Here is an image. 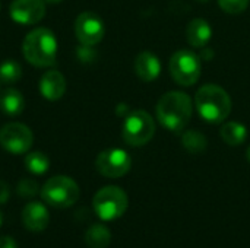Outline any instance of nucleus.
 <instances>
[{"label": "nucleus", "instance_id": "19", "mask_svg": "<svg viewBox=\"0 0 250 248\" xmlns=\"http://www.w3.org/2000/svg\"><path fill=\"white\" fill-rule=\"evenodd\" d=\"M182 145L183 148L189 152V153H202L205 152L207 146H208V140L205 137V134H202L199 130L192 129L183 133L182 136Z\"/></svg>", "mask_w": 250, "mask_h": 248}, {"label": "nucleus", "instance_id": "27", "mask_svg": "<svg viewBox=\"0 0 250 248\" xmlns=\"http://www.w3.org/2000/svg\"><path fill=\"white\" fill-rule=\"evenodd\" d=\"M44 3H47V4H56V3H60L62 0H42Z\"/></svg>", "mask_w": 250, "mask_h": 248}, {"label": "nucleus", "instance_id": "18", "mask_svg": "<svg viewBox=\"0 0 250 248\" xmlns=\"http://www.w3.org/2000/svg\"><path fill=\"white\" fill-rule=\"evenodd\" d=\"M220 134H221V139L227 145H230V146H239V145H242L246 140L248 130H246V127L242 123L229 121V123H226L221 127Z\"/></svg>", "mask_w": 250, "mask_h": 248}, {"label": "nucleus", "instance_id": "17", "mask_svg": "<svg viewBox=\"0 0 250 248\" xmlns=\"http://www.w3.org/2000/svg\"><path fill=\"white\" fill-rule=\"evenodd\" d=\"M85 243L89 248H107L111 243V232L101 224L91 225L85 232Z\"/></svg>", "mask_w": 250, "mask_h": 248}, {"label": "nucleus", "instance_id": "24", "mask_svg": "<svg viewBox=\"0 0 250 248\" xmlns=\"http://www.w3.org/2000/svg\"><path fill=\"white\" fill-rule=\"evenodd\" d=\"M76 56L82 63H89L95 58V51L92 50V45H79L76 48Z\"/></svg>", "mask_w": 250, "mask_h": 248}, {"label": "nucleus", "instance_id": "6", "mask_svg": "<svg viewBox=\"0 0 250 248\" xmlns=\"http://www.w3.org/2000/svg\"><path fill=\"white\" fill-rule=\"evenodd\" d=\"M154 133L155 121L146 111L135 110L126 115L122 127V136L127 145L144 146L154 137Z\"/></svg>", "mask_w": 250, "mask_h": 248}, {"label": "nucleus", "instance_id": "11", "mask_svg": "<svg viewBox=\"0 0 250 248\" xmlns=\"http://www.w3.org/2000/svg\"><path fill=\"white\" fill-rule=\"evenodd\" d=\"M45 15L42 0H13L10 4V18L21 25L38 23Z\"/></svg>", "mask_w": 250, "mask_h": 248}, {"label": "nucleus", "instance_id": "3", "mask_svg": "<svg viewBox=\"0 0 250 248\" xmlns=\"http://www.w3.org/2000/svg\"><path fill=\"white\" fill-rule=\"evenodd\" d=\"M196 108L201 117L212 124L223 123L231 111V99L229 94L218 85H204L195 96Z\"/></svg>", "mask_w": 250, "mask_h": 248}, {"label": "nucleus", "instance_id": "8", "mask_svg": "<svg viewBox=\"0 0 250 248\" xmlns=\"http://www.w3.org/2000/svg\"><path fill=\"white\" fill-rule=\"evenodd\" d=\"M32 142V132L22 123H9L0 130V145L9 153L22 155L31 149Z\"/></svg>", "mask_w": 250, "mask_h": 248}, {"label": "nucleus", "instance_id": "4", "mask_svg": "<svg viewBox=\"0 0 250 248\" xmlns=\"http://www.w3.org/2000/svg\"><path fill=\"white\" fill-rule=\"evenodd\" d=\"M41 199L51 208L66 209L73 206L79 196L81 190L76 181L66 175H56L45 181L41 187Z\"/></svg>", "mask_w": 250, "mask_h": 248}, {"label": "nucleus", "instance_id": "1", "mask_svg": "<svg viewBox=\"0 0 250 248\" xmlns=\"http://www.w3.org/2000/svg\"><path fill=\"white\" fill-rule=\"evenodd\" d=\"M155 113L164 129L180 133L192 118V99L180 91L167 92L160 98Z\"/></svg>", "mask_w": 250, "mask_h": 248}, {"label": "nucleus", "instance_id": "12", "mask_svg": "<svg viewBox=\"0 0 250 248\" xmlns=\"http://www.w3.org/2000/svg\"><path fill=\"white\" fill-rule=\"evenodd\" d=\"M50 213L41 202H31L22 210V224L31 232H41L48 227Z\"/></svg>", "mask_w": 250, "mask_h": 248}, {"label": "nucleus", "instance_id": "5", "mask_svg": "<svg viewBox=\"0 0 250 248\" xmlns=\"http://www.w3.org/2000/svg\"><path fill=\"white\" fill-rule=\"evenodd\" d=\"M129 199L125 190L116 186H107L100 189L92 200L97 216L103 221H116L122 218L127 209Z\"/></svg>", "mask_w": 250, "mask_h": 248}, {"label": "nucleus", "instance_id": "25", "mask_svg": "<svg viewBox=\"0 0 250 248\" xmlns=\"http://www.w3.org/2000/svg\"><path fill=\"white\" fill-rule=\"evenodd\" d=\"M9 197H10V189H9V186H7L6 181H1L0 180V203L1 205L6 203L9 200Z\"/></svg>", "mask_w": 250, "mask_h": 248}, {"label": "nucleus", "instance_id": "23", "mask_svg": "<svg viewBox=\"0 0 250 248\" xmlns=\"http://www.w3.org/2000/svg\"><path fill=\"white\" fill-rule=\"evenodd\" d=\"M16 191L21 197L23 199H31L34 196L38 194V184L34 181V180H29V178H25L22 181H19L18 187H16Z\"/></svg>", "mask_w": 250, "mask_h": 248}, {"label": "nucleus", "instance_id": "15", "mask_svg": "<svg viewBox=\"0 0 250 248\" xmlns=\"http://www.w3.org/2000/svg\"><path fill=\"white\" fill-rule=\"evenodd\" d=\"M212 37V28L208 20L202 18H196L189 22L186 29L188 42L195 48H204Z\"/></svg>", "mask_w": 250, "mask_h": 248}, {"label": "nucleus", "instance_id": "16", "mask_svg": "<svg viewBox=\"0 0 250 248\" xmlns=\"http://www.w3.org/2000/svg\"><path fill=\"white\" fill-rule=\"evenodd\" d=\"M25 101L19 91L16 89H7L0 96V108L6 115H19L23 111Z\"/></svg>", "mask_w": 250, "mask_h": 248}, {"label": "nucleus", "instance_id": "14", "mask_svg": "<svg viewBox=\"0 0 250 248\" xmlns=\"http://www.w3.org/2000/svg\"><path fill=\"white\" fill-rule=\"evenodd\" d=\"M135 72L138 77L144 82L155 80L161 73L160 58L151 51H142L141 54H138L135 60Z\"/></svg>", "mask_w": 250, "mask_h": 248}, {"label": "nucleus", "instance_id": "29", "mask_svg": "<svg viewBox=\"0 0 250 248\" xmlns=\"http://www.w3.org/2000/svg\"><path fill=\"white\" fill-rule=\"evenodd\" d=\"M246 156H248V161L250 162V146H249V149H248V153H246Z\"/></svg>", "mask_w": 250, "mask_h": 248}, {"label": "nucleus", "instance_id": "7", "mask_svg": "<svg viewBox=\"0 0 250 248\" xmlns=\"http://www.w3.org/2000/svg\"><path fill=\"white\" fill-rule=\"evenodd\" d=\"M201 57L190 50H179L170 58L171 77L182 86L195 85L201 76Z\"/></svg>", "mask_w": 250, "mask_h": 248}, {"label": "nucleus", "instance_id": "26", "mask_svg": "<svg viewBox=\"0 0 250 248\" xmlns=\"http://www.w3.org/2000/svg\"><path fill=\"white\" fill-rule=\"evenodd\" d=\"M0 248H18V244L12 237L3 235L0 237Z\"/></svg>", "mask_w": 250, "mask_h": 248}, {"label": "nucleus", "instance_id": "22", "mask_svg": "<svg viewBox=\"0 0 250 248\" xmlns=\"http://www.w3.org/2000/svg\"><path fill=\"white\" fill-rule=\"evenodd\" d=\"M220 7L230 13V15H239L246 10L249 0H218Z\"/></svg>", "mask_w": 250, "mask_h": 248}, {"label": "nucleus", "instance_id": "30", "mask_svg": "<svg viewBox=\"0 0 250 248\" xmlns=\"http://www.w3.org/2000/svg\"><path fill=\"white\" fill-rule=\"evenodd\" d=\"M195 1H198V3H207V1H209V0H195Z\"/></svg>", "mask_w": 250, "mask_h": 248}, {"label": "nucleus", "instance_id": "10", "mask_svg": "<svg viewBox=\"0 0 250 248\" xmlns=\"http://www.w3.org/2000/svg\"><path fill=\"white\" fill-rule=\"evenodd\" d=\"M75 34L81 44L94 47L103 39L105 34V26L103 19L97 13L82 12L75 22Z\"/></svg>", "mask_w": 250, "mask_h": 248}, {"label": "nucleus", "instance_id": "21", "mask_svg": "<svg viewBox=\"0 0 250 248\" xmlns=\"http://www.w3.org/2000/svg\"><path fill=\"white\" fill-rule=\"evenodd\" d=\"M22 76V67L18 61L15 60H4L0 64V82L10 85L15 83L21 79Z\"/></svg>", "mask_w": 250, "mask_h": 248}, {"label": "nucleus", "instance_id": "9", "mask_svg": "<svg viewBox=\"0 0 250 248\" xmlns=\"http://www.w3.org/2000/svg\"><path fill=\"white\" fill-rule=\"evenodd\" d=\"M98 172L107 178H120L126 175L132 167V159L129 153L123 149H107L103 151L95 161Z\"/></svg>", "mask_w": 250, "mask_h": 248}, {"label": "nucleus", "instance_id": "28", "mask_svg": "<svg viewBox=\"0 0 250 248\" xmlns=\"http://www.w3.org/2000/svg\"><path fill=\"white\" fill-rule=\"evenodd\" d=\"M1 224H3V213H1V210H0V227H1Z\"/></svg>", "mask_w": 250, "mask_h": 248}, {"label": "nucleus", "instance_id": "20", "mask_svg": "<svg viewBox=\"0 0 250 248\" xmlns=\"http://www.w3.org/2000/svg\"><path fill=\"white\" fill-rule=\"evenodd\" d=\"M25 167L26 170L34 174V175H42L48 171V167H50V161L47 158L45 153L42 152H29L26 156H25Z\"/></svg>", "mask_w": 250, "mask_h": 248}, {"label": "nucleus", "instance_id": "13", "mask_svg": "<svg viewBox=\"0 0 250 248\" xmlns=\"http://www.w3.org/2000/svg\"><path fill=\"white\" fill-rule=\"evenodd\" d=\"M40 91L41 95L45 99L57 101L64 95L66 91V79L64 76L57 70H48L42 75L40 82Z\"/></svg>", "mask_w": 250, "mask_h": 248}, {"label": "nucleus", "instance_id": "2", "mask_svg": "<svg viewBox=\"0 0 250 248\" xmlns=\"http://www.w3.org/2000/svg\"><path fill=\"white\" fill-rule=\"evenodd\" d=\"M22 53L29 64L37 67L53 66L57 56V39L50 29L35 28L25 37Z\"/></svg>", "mask_w": 250, "mask_h": 248}]
</instances>
